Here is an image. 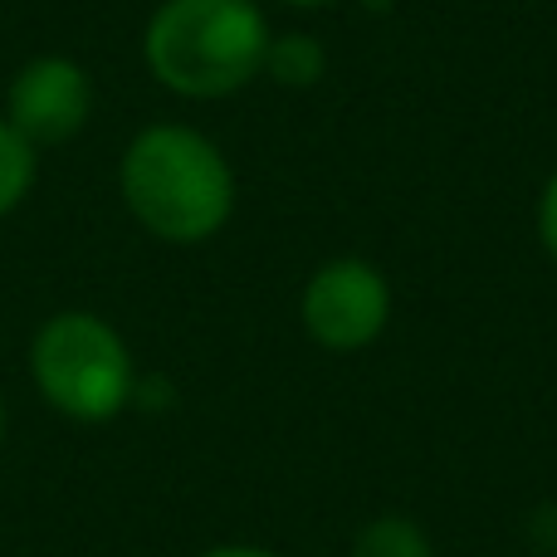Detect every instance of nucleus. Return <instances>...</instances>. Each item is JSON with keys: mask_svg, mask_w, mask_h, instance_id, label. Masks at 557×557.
Instances as JSON below:
<instances>
[{"mask_svg": "<svg viewBox=\"0 0 557 557\" xmlns=\"http://www.w3.org/2000/svg\"><path fill=\"white\" fill-rule=\"evenodd\" d=\"M123 196L152 235L191 245L225 225L235 186L206 137L186 127H147L123 157Z\"/></svg>", "mask_w": 557, "mask_h": 557, "instance_id": "nucleus-1", "label": "nucleus"}, {"mask_svg": "<svg viewBox=\"0 0 557 557\" xmlns=\"http://www.w3.org/2000/svg\"><path fill=\"white\" fill-rule=\"evenodd\" d=\"M29 176H35V157L29 143L15 133L10 123H0V215L29 191Z\"/></svg>", "mask_w": 557, "mask_h": 557, "instance_id": "nucleus-7", "label": "nucleus"}, {"mask_svg": "<svg viewBox=\"0 0 557 557\" xmlns=\"http://www.w3.org/2000/svg\"><path fill=\"white\" fill-rule=\"evenodd\" d=\"M392 313V294H386L382 274L362 260H337L313 274L304 294V323L333 352H352L367 347L386 327Z\"/></svg>", "mask_w": 557, "mask_h": 557, "instance_id": "nucleus-4", "label": "nucleus"}, {"mask_svg": "<svg viewBox=\"0 0 557 557\" xmlns=\"http://www.w3.org/2000/svg\"><path fill=\"white\" fill-rule=\"evenodd\" d=\"M264 64L274 69V78H278V84H294V88H304V84H313V78H318V69H323V54H318V45H313V39H304V35H288V39H278V45H270V54H264Z\"/></svg>", "mask_w": 557, "mask_h": 557, "instance_id": "nucleus-8", "label": "nucleus"}, {"mask_svg": "<svg viewBox=\"0 0 557 557\" xmlns=\"http://www.w3.org/2000/svg\"><path fill=\"white\" fill-rule=\"evenodd\" d=\"M35 376L69 416L103 421L127 401L133 367L123 337L88 313H59L35 343Z\"/></svg>", "mask_w": 557, "mask_h": 557, "instance_id": "nucleus-3", "label": "nucleus"}, {"mask_svg": "<svg viewBox=\"0 0 557 557\" xmlns=\"http://www.w3.org/2000/svg\"><path fill=\"white\" fill-rule=\"evenodd\" d=\"M352 557H431V543H425V533L411 519L382 513V519H372L357 533Z\"/></svg>", "mask_w": 557, "mask_h": 557, "instance_id": "nucleus-6", "label": "nucleus"}, {"mask_svg": "<svg viewBox=\"0 0 557 557\" xmlns=\"http://www.w3.org/2000/svg\"><path fill=\"white\" fill-rule=\"evenodd\" d=\"M88 117V78L69 59H39L10 88V127L25 143H64Z\"/></svg>", "mask_w": 557, "mask_h": 557, "instance_id": "nucleus-5", "label": "nucleus"}, {"mask_svg": "<svg viewBox=\"0 0 557 557\" xmlns=\"http://www.w3.org/2000/svg\"><path fill=\"white\" fill-rule=\"evenodd\" d=\"M288 5H333V0H288Z\"/></svg>", "mask_w": 557, "mask_h": 557, "instance_id": "nucleus-11", "label": "nucleus"}, {"mask_svg": "<svg viewBox=\"0 0 557 557\" xmlns=\"http://www.w3.org/2000/svg\"><path fill=\"white\" fill-rule=\"evenodd\" d=\"M543 245H548V255L557 260V172H553V182H548V191H543Z\"/></svg>", "mask_w": 557, "mask_h": 557, "instance_id": "nucleus-9", "label": "nucleus"}, {"mask_svg": "<svg viewBox=\"0 0 557 557\" xmlns=\"http://www.w3.org/2000/svg\"><path fill=\"white\" fill-rule=\"evenodd\" d=\"M211 557H274V553H260V548H221V553H211Z\"/></svg>", "mask_w": 557, "mask_h": 557, "instance_id": "nucleus-10", "label": "nucleus"}, {"mask_svg": "<svg viewBox=\"0 0 557 557\" xmlns=\"http://www.w3.org/2000/svg\"><path fill=\"white\" fill-rule=\"evenodd\" d=\"M270 35L250 0H172L147 29V64L166 88L221 98L264 69Z\"/></svg>", "mask_w": 557, "mask_h": 557, "instance_id": "nucleus-2", "label": "nucleus"}]
</instances>
